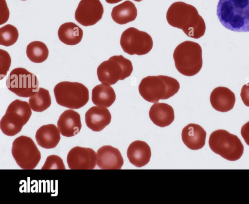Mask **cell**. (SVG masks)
<instances>
[{
    "label": "cell",
    "instance_id": "1",
    "mask_svg": "<svg viewBox=\"0 0 249 204\" xmlns=\"http://www.w3.org/2000/svg\"><path fill=\"white\" fill-rule=\"evenodd\" d=\"M166 20L171 26L181 29L189 37L198 39L203 36L206 24L195 7L183 1L173 3L166 12Z\"/></svg>",
    "mask_w": 249,
    "mask_h": 204
},
{
    "label": "cell",
    "instance_id": "2",
    "mask_svg": "<svg viewBox=\"0 0 249 204\" xmlns=\"http://www.w3.org/2000/svg\"><path fill=\"white\" fill-rule=\"evenodd\" d=\"M219 21L234 32H249V0H219L216 9Z\"/></svg>",
    "mask_w": 249,
    "mask_h": 204
},
{
    "label": "cell",
    "instance_id": "3",
    "mask_svg": "<svg viewBox=\"0 0 249 204\" xmlns=\"http://www.w3.org/2000/svg\"><path fill=\"white\" fill-rule=\"evenodd\" d=\"M179 88V83L176 79L162 75L147 76L141 80L138 87L141 96L151 103L171 97Z\"/></svg>",
    "mask_w": 249,
    "mask_h": 204
},
{
    "label": "cell",
    "instance_id": "4",
    "mask_svg": "<svg viewBox=\"0 0 249 204\" xmlns=\"http://www.w3.org/2000/svg\"><path fill=\"white\" fill-rule=\"evenodd\" d=\"M173 56L177 70L184 75L194 76L202 68V48L196 42L186 40L180 43L175 48Z\"/></svg>",
    "mask_w": 249,
    "mask_h": 204
},
{
    "label": "cell",
    "instance_id": "5",
    "mask_svg": "<svg viewBox=\"0 0 249 204\" xmlns=\"http://www.w3.org/2000/svg\"><path fill=\"white\" fill-rule=\"evenodd\" d=\"M53 93L57 103L70 109H80L89 100L88 89L77 82H60L55 86Z\"/></svg>",
    "mask_w": 249,
    "mask_h": 204
},
{
    "label": "cell",
    "instance_id": "6",
    "mask_svg": "<svg viewBox=\"0 0 249 204\" xmlns=\"http://www.w3.org/2000/svg\"><path fill=\"white\" fill-rule=\"evenodd\" d=\"M209 145L213 152L231 161L239 160L244 152L240 139L224 130L213 131L210 136Z\"/></svg>",
    "mask_w": 249,
    "mask_h": 204
},
{
    "label": "cell",
    "instance_id": "7",
    "mask_svg": "<svg viewBox=\"0 0 249 204\" xmlns=\"http://www.w3.org/2000/svg\"><path fill=\"white\" fill-rule=\"evenodd\" d=\"M133 69L130 60L122 55L113 56L98 66L97 75L102 83L112 85L129 77Z\"/></svg>",
    "mask_w": 249,
    "mask_h": 204
},
{
    "label": "cell",
    "instance_id": "8",
    "mask_svg": "<svg viewBox=\"0 0 249 204\" xmlns=\"http://www.w3.org/2000/svg\"><path fill=\"white\" fill-rule=\"evenodd\" d=\"M12 154L18 165L23 169H34L41 159L40 152L32 138L21 135L15 139Z\"/></svg>",
    "mask_w": 249,
    "mask_h": 204
},
{
    "label": "cell",
    "instance_id": "9",
    "mask_svg": "<svg viewBox=\"0 0 249 204\" xmlns=\"http://www.w3.org/2000/svg\"><path fill=\"white\" fill-rule=\"evenodd\" d=\"M8 89L18 96L30 97L39 90V81L36 76L25 68L14 69L7 80Z\"/></svg>",
    "mask_w": 249,
    "mask_h": 204
},
{
    "label": "cell",
    "instance_id": "10",
    "mask_svg": "<svg viewBox=\"0 0 249 204\" xmlns=\"http://www.w3.org/2000/svg\"><path fill=\"white\" fill-rule=\"evenodd\" d=\"M120 42L124 52L130 55H146L153 45V39L148 33L132 27L123 32Z\"/></svg>",
    "mask_w": 249,
    "mask_h": 204
},
{
    "label": "cell",
    "instance_id": "11",
    "mask_svg": "<svg viewBox=\"0 0 249 204\" xmlns=\"http://www.w3.org/2000/svg\"><path fill=\"white\" fill-rule=\"evenodd\" d=\"M103 13L100 0H81L75 12V19L84 26H92L101 19Z\"/></svg>",
    "mask_w": 249,
    "mask_h": 204
},
{
    "label": "cell",
    "instance_id": "12",
    "mask_svg": "<svg viewBox=\"0 0 249 204\" xmlns=\"http://www.w3.org/2000/svg\"><path fill=\"white\" fill-rule=\"evenodd\" d=\"M67 162L71 169H92L97 164V154L91 148L75 147L69 151Z\"/></svg>",
    "mask_w": 249,
    "mask_h": 204
},
{
    "label": "cell",
    "instance_id": "13",
    "mask_svg": "<svg viewBox=\"0 0 249 204\" xmlns=\"http://www.w3.org/2000/svg\"><path fill=\"white\" fill-rule=\"evenodd\" d=\"M97 165L102 169H120L124 160L118 149L111 146H103L97 151Z\"/></svg>",
    "mask_w": 249,
    "mask_h": 204
},
{
    "label": "cell",
    "instance_id": "14",
    "mask_svg": "<svg viewBox=\"0 0 249 204\" xmlns=\"http://www.w3.org/2000/svg\"><path fill=\"white\" fill-rule=\"evenodd\" d=\"M57 125L63 136L70 137L76 135L82 128L80 115L73 110H66L60 115Z\"/></svg>",
    "mask_w": 249,
    "mask_h": 204
},
{
    "label": "cell",
    "instance_id": "15",
    "mask_svg": "<svg viewBox=\"0 0 249 204\" xmlns=\"http://www.w3.org/2000/svg\"><path fill=\"white\" fill-rule=\"evenodd\" d=\"M111 120L109 111L105 107L93 106L85 113L87 126L93 131L102 130L108 125Z\"/></svg>",
    "mask_w": 249,
    "mask_h": 204
},
{
    "label": "cell",
    "instance_id": "16",
    "mask_svg": "<svg viewBox=\"0 0 249 204\" xmlns=\"http://www.w3.org/2000/svg\"><path fill=\"white\" fill-rule=\"evenodd\" d=\"M210 100L214 110L226 112L233 109L235 102V96L230 89L220 86L213 90L210 94Z\"/></svg>",
    "mask_w": 249,
    "mask_h": 204
},
{
    "label": "cell",
    "instance_id": "17",
    "mask_svg": "<svg viewBox=\"0 0 249 204\" xmlns=\"http://www.w3.org/2000/svg\"><path fill=\"white\" fill-rule=\"evenodd\" d=\"M206 138V131L196 124H189L182 130V140L185 146L192 150L202 148L205 144Z\"/></svg>",
    "mask_w": 249,
    "mask_h": 204
},
{
    "label": "cell",
    "instance_id": "18",
    "mask_svg": "<svg viewBox=\"0 0 249 204\" xmlns=\"http://www.w3.org/2000/svg\"><path fill=\"white\" fill-rule=\"evenodd\" d=\"M127 156L134 166L141 167L150 161L151 151L149 146L144 141L137 140L131 143L127 150Z\"/></svg>",
    "mask_w": 249,
    "mask_h": 204
},
{
    "label": "cell",
    "instance_id": "19",
    "mask_svg": "<svg viewBox=\"0 0 249 204\" xmlns=\"http://www.w3.org/2000/svg\"><path fill=\"white\" fill-rule=\"evenodd\" d=\"M149 116L155 125L162 128L170 125L175 119L173 108L164 103H154L149 110Z\"/></svg>",
    "mask_w": 249,
    "mask_h": 204
},
{
    "label": "cell",
    "instance_id": "20",
    "mask_svg": "<svg viewBox=\"0 0 249 204\" xmlns=\"http://www.w3.org/2000/svg\"><path fill=\"white\" fill-rule=\"evenodd\" d=\"M60 132L54 124L42 126L36 133V139L37 144L46 149L54 148L60 140Z\"/></svg>",
    "mask_w": 249,
    "mask_h": 204
},
{
    "label": "cell",
    "instance_id": "21",
    "mask_svg": "<svg viewBox=\"0 0 249 204\" xmlns=\"http://www.w3.org/2000/svg\"><path fill=\"white\" fill-rule=\"evenodd\" d=\"M111 16L116 23L121 25L125 24L136 19L137 9L132 1L125 0L113 8Z\"/></svg>",
    "mask_w": 249,
    "mask_h": 204
},
{
    "label": "cell",
    "instance_id": "22",
    "mask_svg": "<svg viewBox=\"0 0 249 204\" xmlns=\"http://www.w3.org/2000/svg\"><path fill=\"white\" fill-rule=\"evenodd\" d=\"M115 99V91L108 85L102 83L95 86L92 90L91 100L95 105L108 108Z\"/></svg>",
    "mask_w": 249,
    "mask_h": 204
},
{
    "label": "cell",
    "instance_id": "23",
    "mask_svg": "<svg viewBox=\"0 0 249 204\" xmlns=\"http://www.w3.org/2000/svg\"><path fill=\"white\" fill-rule=\"evenodd\" d=\"M83 35L82 29L72 22L62 24L58 30L59 40L68 45H75L78 44L81 41Z\"/></svg>",
    "mask_w": 249,
    "mask_h": 204
},
{
    "label": "cell",
    "instance_id": "24",
    "mask_svg": "<svg viewBox=\"0 0 249 204\" xmlns=\"http://www.w3.org/2000/svg\"><path fill=\"white\" fill-rule=\"evenodd\" d=\"M51 103L49 91L41 87L29 99V104L32 110L36 112H40L45 111L50 107Z\"/></svg>",
    "mask_w": 249,
    "mask_h": 204
},
{
    "label": "cell",
    "instance_id": "25",
    "mask_svg": "<svg viewBox=\"0 0 249 204\" xmlns=\"http://www.w3.org/2000/svg\"><path fill=\"white\" fill-rule=\"evenodd\" d=\"M26 55L32 62L36 63H42L47 59L49 50L44 43L39 41H34L27 46Z\"/></svg>",
    "mask_w": 249,
    "mask_h": 204
},
{
    "label": "cell",
    "instance_id": "26",
    "mask_svg": "<svg viewBox=\"0 0 249 204\" xmlns=\"http://www.w3.org/2000/svg\"><path fill=\"white\" fill-rule=\"evenodd\" d=\"M17 28L11 24H6L0 28V44L9 47L14 44L18 37Z\"/></svg>",
    "mask_w": 249,
    "mask_h": 204
},
{
    "label": "cell",
    "instance_id": "27",
    "mask_svg": "<svg viewBox=\"0 0 249 204\" xmlns=\"http://www.w3.org/2000/svg\"><path fill=\"white\" fill-rule=\"evenodd\" d=\"M31 109L27 102L16 99L9 104L6 111L18 113L27 122L32 115Z\"/></svg>",
    "mask_w": 249,
    "mask_h": 204
},
{
    "label": "cell",
    "instance_id": "28",
    "mask_svg": "<svg viewBox=\"0 0 249 204\" xmlns=\"http://www.w3.org/2000/svg\"><path fill=\"white\" fill-rule=\"evenodd\" d=\"M62 158L56 155L48 156L41 169H65Z\"/></svg>",
    "mask_w": 249,
    "mask_h": 204
},
{
    "label": "cell",
    "instance_id": "29",
    "mask_svg": "<svg viewBox=\"0 0 249 204\" xmlns=\"http://www.w3.org/2000/svg\"><path fill=\"white\" fill-rule=\"evenodd\" d=\"M0 79L4 78L7 74L10 67L11 59L9 54L5 50L0 49Z\"/></svg>",
    "mask_w": 249,
    "mask_h": 204
},
{
    "label": "cell",
    "instance_id": "30",
    "mask_svg": "<svg viewBox=\"0 0 249 204\" xmlns=\"http://www.w3.org/2000/svg\"><path fill=\"white\" fill-rule=\"evenodd\" d=\"M240 96L244 104L249 107V83L243 86L241 90Z\"/></svg>",
    "mask_w": 249,
    "mask_h": 204
},
{
    "label": "cell",
    "instance_id": "31",
    "mask_svg": "<svg viewBox=\"0 0 249 204\" xmlns=\"http://www.w3.org/2000/svg\"><path fill=\"white\" fill-rule=\"evenodd\" d=\"M0 7L3 9V12H0V14L3 13L0 15V25H2L7 21L9 17V9L7 6L5 0H0Z\"/></svg>",
    "mask_w": 249,
    "mask_h": 204
},
{
    "label": "cell",
    "instance_id": "32",
    "mask_svg": "<svg viewBox=\"0 0 249 204\" xmlns=\"http://www.w3.org/2000/svg\"><path fill=\"white\" fill-rule=\"evenodd\" d=\"M241 134L246 143L249 146V121L242 127Z\"/></svg>",
    "mask_w": 249,
    "mask_h": 204
},
{
    "label": "cell",
    "instance_id": "33",
    "mask_svg": "<svg viewBox=\"0 0 249 204\" xmlns=\"http://www.w3.org/2000/svg\"><path fill=\"white\" fill-rule=\"evenodd\" d=\"M109 4L117 3L119 2L122 1L123 0H105Z\"/></svg>",
    "mask_w": 249,
    "mask_h": 204
},
{
    "label": "cell",
    "instance_id": "34",
    "mask_svg": "<svg viewBox=\"0 0 249 204\" xmlns=\"http://www.w3.org/2000/svg\"><path fill=\"white\" fill-rule=\"evenodd\" d=\"M134 0L135 1H137V2H140V1H142L143 0Z\"/></svg>",
    "mask_w": 249,
    "mask_h": 204
},
{
    "label": "cell",
    "instance_id": "35",
    "mask_svg": "<svg viewBox=\"0 0 249 204\" xmlns=\"http://www.w3.org/2000/svg\"></svg>",
    "mask_w": 249,
    "mask_h": 204
}]
</instances>
